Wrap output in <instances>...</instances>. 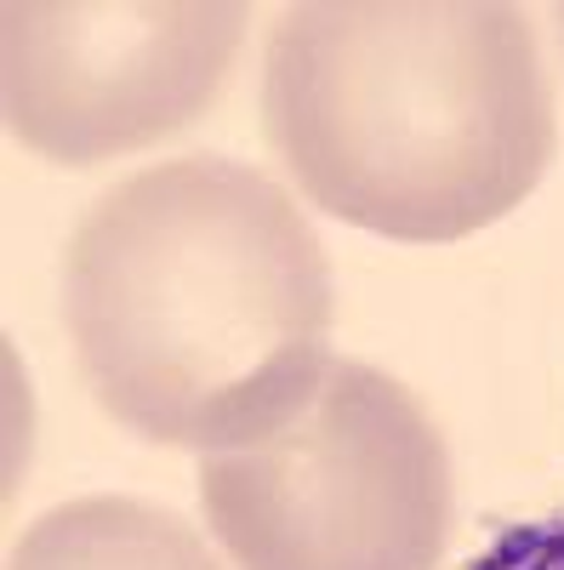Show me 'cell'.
<instances>
[{
  "mask_svg": "<svg viewBox=\"0 0 564 570\" xmlns=\"http://www.w3.org/2000/svg\"><path fill=\"white\" fill-rule=\"evenodd\" d=\"M75 365L120 428L234 451L286 428L332 371V268L268 171L182 155L86 206L63 252Z\"/></svg>",
  "mask_w": 564,
  "mask_h": 570,
  "instance_id": "cell-1",
  "label": "cell"
},
{
  "mask_svg": "<svg viewBox=\"0 0 564 570\" xmlns=\"http://www.w3.org/2000/svg\"><path fill=\"white\" fill-rule=\"evenodd\" d=\"M263 137L308 206L445 246L531 200L558 115L525 7L308 0L268 23Z\"/></svg>",
  "mask_w": 564,
  "mask_h": 570,
  "instance_id": "cell-2",
  "label": "cell"
},
{
  "mask_svg": "<svg viewBox=\"0 0 564 570\" xmlns=\"http://www.w3.org/2000/svg\"><path fill=\"white\" fill-rule=\"evenodd\" d=\"M200 502L240 570H434L456 491L422 400L332 360L286 428L200 456Z\"/></svg>",
  "mask_w": 564,
  "mask_h": 570,
  "instance_id": "cell-3",
  "label": "cell"
},
{
  "mask_svg": "<svg viewBox=\"0 0 564 570\" xmlns=\"http://www.w3.org/2000/svg\"><path fill=\"white\" fill-rule=\"evenodd\" d=\"M240 46L234 0H7V126L63 166L149 149L222 98Z\"/></svg>",
  "mask_w": 564,
  "mask_h": 570,
  "instance_id": "cell-4",
  "label": "cell"
},
{
  "mask_svg": "<svg viewBox=\"0 0 564 570\" xmlns=\"http://www.w3.org/2000/svg\"><path fill=\"white\" fill-rule=\"evenodd\" d=\"M7 570H222L182 513L137 497H75L18 537Z\"/></svg>",
  "mask_w": 564,
  "mask_h": 570,
  "instance_id": "cell-5",
  "label": "cell"
},
{
  "mask_svg": "<svg viewBox=\"0 0 564 570\" xmlns=\"http://www.w3.org/2000/svg\"><path fill=\"white\" fill-rule=\"evenodd\" d=\"M467 570H564V513L496 531L467 559Z\"/></svg>",
  "mask_w": 564,
  "mask_h": 570,
  "instance_id": "cell-6",
  "label": "cell"
},
{
  "mask_svg": "<svg viewBox=\"0 0 564 570\" xmlns=\"http://www.w3.org/2000/svg\"><path fill=\"white\" fill-rule=\"evenodd\" d=\"M558 35H564V7H558Z\"/></svg>",
  "mask_w": 564,
  "mask_h": 570,
  "instance_id": "cell-7",
  "label": "cell"
}]
</instances>
